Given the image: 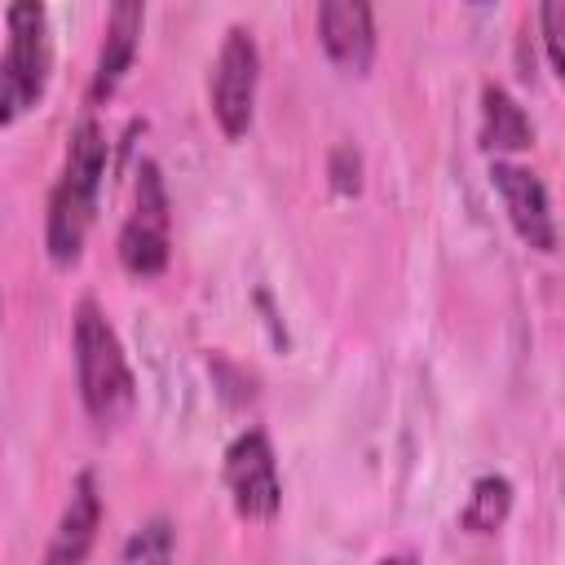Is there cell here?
I'll list each match as a JSON object with an SVG mask.
<instances>
[{
  "instance_id": "obj_1",
  "label": "cell",
  "mask_w": 565,
  "mask_h": 565,
  "mask_svg": "<svg viewBox=\"0 0 565 565\" xmlns=\"http://www.w3.org/2000/svg\"><path fill=\"white\" fill-rule=\"evenodd\" d=\"M106 159H110V141L102 132V124L93 115H84L71 132L66 146V163L62 177L49 194V221H44V247L53 256V265H75L88 238V225L97 216V194H102V177H106Z\"/></svg>"
},
{
  "instance_id": "obj_2",
  "label": "cell",
  "mask_w": 565,
  "mask_h": 565,
  "mask_svg": "<svg viewBox=\"0 0 565 565\" xmlns=\"http://www.w3.org/2000/svg\"><path fill=\"white\" fill-rule=\"evenodd\" d=\"M71 349H75V380H79V402H84L88 419L97 428L124 424L137 402V380H132V366L124 358L115 327L88 296L75 305Z\"/></svg>"
},
{
  "instance_id": "obj_3",
  "label": "cell",
  "mask_w": 565,
  "mask_h": 565,
  "mask_svg": "<svg viewBox=\"0 0 565 565\" xmlns=\"http://www.w3.org/2000/svg\"><path fill=\"white\" fill-rule=\"evenodd\" d=\"M4 57H0V124H18L49 84L53 66V40H49V13L44 4H9L4 9Z\"/></svg>"
},
{
  "instance_id": "obj_4",
  "label": "cell",
  "mask_w": 565,
  "mask_h": 565,
  "mask_svg": "<svg viewBox=\"0 0 565 565\" xmlns=\"http://www.w3.org/2000/svg\"><path fill=\"white\" fill-rule=\"evenodd\" d=\"M168 230H172V207H168V185L154 159H141L137 185H132V212L119 230V260L137 278H154L168 265Z\"/></svg>"
},
{
  "instance_id": "obj_5",
  "label": "cell",
  "mask_w": 565,
  "mask_h": 565,
  "mask_svg": "<svg viewBox=\"0 0 565 565\" xmlns=\"http://www.w3.org/2000/svg\"><path fill=\"white\" fill-rule=\"evenodd\" d=\"M256 84H260V49L247 26H230L221 53L212 62V115L230 141L247 137L256 115Z\"/></svg>"
},
{
  "instance_id": "obj_6",
  "label": "cell",
  "mask_w": 565,
  "mask_h": 565,
  "mask_svg": "<svg viewBox=\"0 0 565 565\" xmlns=\"http://www.w3.org/2000/svg\"><path fill=\"white\" fill-rule=\"evenodd\" d=\"M225 486L234 499V512L247 521H274L282 508V481L274 446L260 428H247L225 450Z\"/></svg>"
},
{
  "instance_id": "obj_7",
  "label": "cell",
  "mask_w": 565,
  "mask_h": 565,
  "mask_svg": "<svg viewBox=\"0 0 565 565\" xmlns=\"http://www.w3.org/2000/svg\"><path fill=\"white\" fill-rule=\"evenodd\" d=\"M490 181H494V190L503 199V212H508L512 230L521 234V243L534 247V252H552L556 247V221H552L547 185L530 168L508 163V159L490 163Z\"/></svg>"
},
{
  "instance_id": "obj_8",
  "label": "cell",
  "mask_w": 565,
  "mask_h": 565,
  "mask_svg": "<svg viewBox=\"0 0 565 565\" xmlns=\"http://www.w3.org/2000/svg\"><path fill=\"white\" fill-rule=\"evenodd\" d=\"M318 40L327 49V57L349 71V75H366L375 62V13L362 0H327L318 4Z\"/></svg>"
},
{
  "instance_id": "obj_9",
  "label": "cell",
  "mask_w": 565,
  "mask_h": 565,
  "mask_svg": "<svg viewBox=\"0 0 565 565\" xmlns=\"http://www.w3.org/2000/svg\"><path fill=\"white\" fill-rule=\"evenodd\" d=\"M97 525H102V494H97V477L79 472L71 486V499L57 516V530L44 547V565H84L93 543H97Z\"/></svg>"
},
{
  "instance_id": "obj_10",
  "label": "cell",
  "mask_w": 565,
  "mask_h": 565,
  "mask_svg": "<svg viewBox=\"0 0 565 565\" xmlns=\"http://www.w3.org/2000/svg\"><path fill=\"white\" fill-rule=\"evenodd\" d=\"M141 26H146V4H137V0L110 4V13H106V40H102L97 71H93V84H88V102L102 106V102L119 88V79L128 75V66H132V57H137Z\"/></svg>"
},
{
  "instance_id": "obj_11",
  "label": "cell",
  "mask_w": 565,
  "mask_h": 565,
  "mask_svg": "<svg viewBox=\"0 0 565 565\" xmlns=\"http://www.w3.org/2000/svg\"><path fill=\"white\" fill-rule=\"evenodd\" d=\"M481 146L503 154V150H525L534 146V124L521 110V102L503 84L481 88Z\"/></svg>"
},
{
  "instance_id": "obj_12",
  "label": "cell",
  "mask_w": 565,
  "mask_h": 565,
  "mask_svg": "<svg viewBox=\"0 0 565 565\" xmlns=\"http://www.w3.org/2000/svg\"><path fill=\"white\" fill-rule=\"evenodd\" d=\"M512 512V481L499 472H486L472 481L463 508H459V525L472 534H494Z\"/></svg>"
},
{
  "instance_id": "obj_13",
  "label": "cell",
  "mask_w": 565,
  "mask_h": 565,
  "mask_svg": "<svg viewBox=\"0 0 565 565\" xmlns=\"http://www.w3.org/2000/svg\"><path fill=\"white\" fill-rule=\"evenodd\" d=\"M172 556H177V530H172V521L168 516H150V521H141L128 534L119 565H172Z\"/></svg>"
},
{
  "instance_id": "obj_14",
  "label": "cell",
  "mask_w": 565,
  "mask_h": 565,
  "mask_svg": "<svg viewBox=\"0 0 565 565\" xmlns=\"http://www.w3.org/2000/svg\"><path fill=\"white\" fill-rule=\"evenodd\" d=\"M539 31H543V49H547L552 71H556L561 84H565V4H561V0L539 4Z\"/></svg>"
},
{
  "instance_id": "obj_15",
  "label": "cell",
  "mask_w": 565,
  "mask_h": 565,
  "mask_svg": "<svg viewBox=\"0 0 565 565\" xmlns=\"http://www.w3.org/2000/svg\"><path fill=\"white\" fill-rule=\"evenodd\" d=\"M331 185L340 190V194H358V154H353V146H335V154H331Z\"/></svg>"
},
{
  "instance_id": "obj_16",
  "label": "cell",
  "mask_w": 565,
  "mask_h": 565,
  "mask_svg": "<svg viewBox=\"0 0 565 565\" xmlns=\"http://www.w3.org/2000/svg\"><path fill=\"white\" fill-rule=\"evenodd\" d=\"M375 565H419V561H411V556H384V561H375Z\"/></svg>"
}]
</instances>
